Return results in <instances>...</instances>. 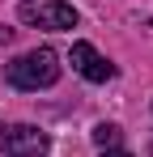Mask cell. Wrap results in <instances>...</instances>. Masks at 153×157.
<instances>
[{
  "mask_svg": "<svg viewBox=\"0 0 153 157\" xmlns=\"http://www.w3.org/2000/svg\"><path fill=\"white\" fill-rule=\"evenodd\" d=\"M102 157H132V153H124V149H111V153H102Z\"/></svg>",
  "mask_w": 153,
  "mask_h": 157,
  "instance_id": "8992f818",
  "label": "cell"
},
{
  "mask_svg": "<svg viewBox=\"0 0 153 157\" xmlns=\"http://www.w3.org/2000/svg\"><path fill=\"white\" fill-rule=\"evenodd\" d=\"M68 59H73V68L81 72L85 81H94V85H102V81L115 77V64L111 59H102L89 43H73V51H68Z\"/></svg>",
  "mask_w": 153,
  "mask_h": 157,
  "instance_id": "277c9868",
  "label": "cell"
},
{
  "mask_svg": "<svg viewBox=\"0 0 153 157\" xmlns=\"http://www.w3.org/2000/svg\"><path fill=\"white\" fill-rule=\"evenodd\" d=\"M0 149L13 157H43L51 149V140L34 123H0Z\"/></svg>",
  "mask_w": 153,
  "mask_h": 157,
  "instance_id": "3957f363",
  "label": "cell"
},
{
  "mask_svg": "<svg viewBox=\"0 0 153 157\" xmlns=\"http://www.w3.org/2000/svg\"><path fill=\"white\" fill-rule=\"evenodd\" d=\"M94 140H98L102 149H111V144H119V128L115 123H98L94 128Z\"/></svg>",
  "mask_w": 153,
  "mask_h": 157,
  "instance_id": "5b68a950",
  "label": "cell"
},
{
  "mask_svg": "<svg viewBox=\"0 0 153 157\" xmlns=\"http://www.w3.org/2000/svg\"><path fill=\"white\" fill-rule=\"evenodd\" d=\"M4 81L13 85V89H47V85H55L60 81V59H55V51L51 47H38V51H26L17 55L13 64H4Z\"/></svg>",
  "mask_w": 153,
  "mask_h": 157,
  "instance_id": "6da1fadb",
  "label": "cell"
},
{
  "mask_svg": "<svg viewBox=\"0 0 153 157\" xmlns=\"http://www.w3.org/2000/svg\"><path fill=\"white\" fill-rule=\"evenodd\" d=\"M22 21L38 30H73L76 26V9L64 0H22Z\"/></svg>",
  "mask_w": 153,
  "mask_h": 157,
  "instance_id": "7a4b0ae2",
  "label": "cell"
}]
</instances>
